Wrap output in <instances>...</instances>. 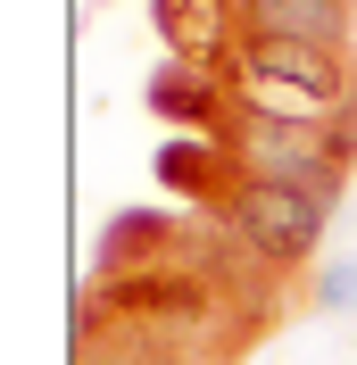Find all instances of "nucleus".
<instances>
[{
  "label": "nucleus",
  "mask_w": 357,
  "mask_h": 365,
  "mask_svg": "<svg viewBox=\"0 0 357 365\" xmlns=\"http://www.w3.org/2000/svg\"><path fill=\"white\" fill-rule=\"evenodd\" d=\"M241 42H308V50H349L357 9L349 0H224Z\"/></svg>",
  "instance_id": "4"
},
{
  "label": "nucleus",
  "mask_w": 357,
  "mask_h": 365,
  "mask_svg": "<svg viewBox=\"0 0 357 365\" xmlns=\"http://www.w3.org/2000/svg\"><path fill=\"white\" fill-rule=\"evenodd\" d=\"M75 365H166V357H150V349H125V341H100V349H84Z\"/></svg>",
  "instance_id": "9"
},
{
  "label": "nucleus",
  "mask_w": 357,
  "mask_h": 365,
  "mask_svg": "<svg viewBox=\"0 0 357 365\" xmlns=\"http://www.w3.org/2000/svg\"><path fill=\"white\" fill-rule=\"evenodd\" d=\"M216 225L241 241L258 266L274 274H299L324 257V225H333V207L316 200V191H291V182H233L216 200Z\"/></svg>",
  "instance_id": "3"
},
{
  "label": "nucleus",
  "mask_w": 357,
  "mask_h": 365,
  "mask_svg": "<svg viewBox=\"0 0 357 365\" xmlns=\"http://www.w3.org/2000/svg\"><path fill=\"white\" fill-rule=\"evenodd\" d=\"M216 141L241 182H291V191H316L324 207H341L349 166H357V116L349 125H283V116L233 108V125Z\"/></svg>",
  "instance_id": "2"
},
{
  "label": "nucleus",
  "mask_w": 357,
  "mask_h": 365,
  "mask_svg": "<svg viewBox=\"0 0 357 365\" xmlns=\"http://www.w3.org/2000/svg\"><path fill=\"white\" fill-rule=\"evenodd\" d=\"M150 116L158 125H183V133H208L216 141L224 125H233V83L208 67H183V58H166V67L150 75Z\"/></svg>",
  "instance_id": "6"
},
{
  "label": "nucleus",
  "mask_w": 357,
  "mask_h": 365,
  "mask_svg": "<svg viewBox=\"0 0 357 365\" xmlns=\"http://www.w3.org/2000/svg\"><path fill=\"white\" fill-rule=\"evenodd\" d=\"M158 34H166V58H183V67H208L233 83V50H241V34H233V17H224V0H150Z\"/></svg>",
  "instance_id": "5"
},
{
  "label": "nucleus",
  "mask_w": 357,
  "mask_h": 365,
  "mask_svg": "<svg viewBox=\"0 0 357 365\" xmlns=\"http://www.w3.org/2000/svg\"><path fill=\"white\" fill-rule=\"evenodd\" d=\"M233 108L283 125H349L357 116V58L308 42H241L233 50Z\"/></svg>",
  "instance_id": "1"
},
{
  "label": "nucleus",
  "mask_w": 357,
  "mask_h": 365,
  "mask_svg": "<svg viewBox=\"0 0 357 365\" xmlns=\"http://www.w3.org/2000/svg\"><path fill=\"white\" fill-rule=\"evenodd\" d=\"M357 307V257H341V266L316 274V291H308V316H349Z\"/></svg>",
  "instance_id": "8"
},
{
  "label": "nucleus",
  "mask_w": 357,
  "mask_h": 365,
  "mask_svg": "<svg viewBox=\"0 0 357 365\" xmlns=\"http://www.w3.org/2000/svg\"><path fill=\"white\" fill-rule=\"evenodd\" d=\"M158 182H166V191H183V200H208V207H216L241 175H233V158H224V141H208V133H175L166 150H158Z\"/></svg>",
  "instance_id": "7"
}]
</instances>
